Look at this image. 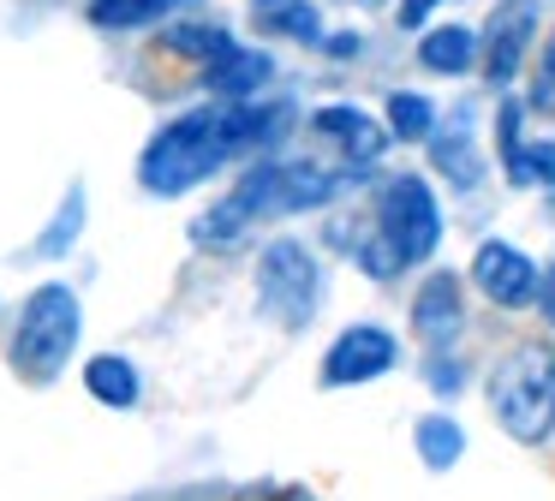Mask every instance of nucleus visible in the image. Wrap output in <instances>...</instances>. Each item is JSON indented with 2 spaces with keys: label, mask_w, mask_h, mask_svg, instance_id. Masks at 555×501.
<instances>
[{
  "label": "nucleus",
  "mask_w": 555,
  "mask_h": 501,
  "mask_svg": "<svg viewBox=\"0 0 555 501\" xmlns=\"http://www.w3.org/2000/svg\"><path fill=\"white\" fill-rule=\"evenodd\" d=\"M418 453H424V465H430V472H448V465L466 453V436H460L454 418L436 412V418H424V424H418Z\"/></svg>",
  "instance_id": "obj_19"
},
{
  "label": "nucleus",
  "mask_w": 555,
  "mask_h": 501,
  "mask_svg": "<svg viewBox=\"0 0 555 501\" xmlns=\"http://www.w3.org/2000/svg\"><path fill=\"white\" fill-rule=\"evenodd\" d=\"M538 30V0H502L490 18V36H483V72L490 84H507L526 60V42Z\"/></svg>",
  "instance_id": "obj_9"
},
{
  "label": "nucleus",
  "mask_w": 555,
  "mask_h": 501,
  "mask_svg": "<svg viewBox=\"0 0 555 501\" xmlns=\"http://www.w3.org/2000/svg\"><path fill=\"white\" fill-rule=\"evenodd\" d=\"M531 107H538V114H555V30H550V42H543V54H538V84H531Z\"/></svg>",
  "instance_id": "obj_23"
},
{
  "label": "nucleus",
  "mask_w": 555,
  "mask_h": 501,
  "mask_svg": "<svg viewBox=\"0 0 555 501\" xmlns=\"http://www.w3.org/2000/svg\"><path fill=\"white\" fill-rule=\"evenodd\" d=\"M364 7H376V0H364Z\"/></svg>",
  "instance_id": "obj_28"
},
{
  "label": "nucleus",
  "mask_w": 555,
  "mask_h": 501,
  "mask_svg": "<svg viewBox=\"0 0 555 501\" xmlns=\"http://www.w3.org/2000/svg\"><path fill=\"white\" fill-rule=\"evenodd\" d=\"M257 298L269 317H281L287 329H305L323 298V262L299 245V239H275L257 257Z\"/></svg>",
  "instance_id": "obj_6"
},
{
  "label": "nucleus",
  "mask_w": 555,
  "mask_h": 501,
  "mask_svg": "<svg viewBox=\"0 0 555 501\" xmlns=\"http://www.w3.org/2000/svg\"><path fill=\"white\" fill-rule=\"evenodd\" d=\"M287 131V107H257V102H221V107H192V114L168 119L138 155V179L156 197H180V191L204 185L228 162L263 150Z\"/></svg>",
  "instance_id": "obj_1"
},
{
  "label": "nucleus",
  "mask_w": 555,
  "mask_h": 501,
  "mask_svg": "<svg viewBox=\"0 0 555 501\" xmlns=\"http://www.w3.org/2000/svg\"><path fill=\"white\" fill-rule=\"evenodd\" d=\"M478 48L483 42L466 30V24H436V30L418 36V66L436 72V78H460V72H472Z\"/></svg>",
  "instance_id": "obj_14"
},
{
  "label": "nucleus",
  "mask_w": 555,
  "mask_h": 501,
  "mask_svg": "<svg viewBox=\"0 0 555 501\" xmlns=\"http://www.w3.org/2000/svg\"><path fill=\"white\" fill-rule=\"evenodd\" d=\"M442 239V215H436V197L418 174H395L376 191V221L371 233L352 245V262L376 281H395L406 262H424Z\"/></svg>",
  "instance_id": "obj_3"
},
{
  "label": "nucleus",
  "mask_w": 555,
  "mask_h": 501,
  "mask_svg": "<svg viewBox=\"0 0 555 501\" xmlns=\"http://www.w3.org/2000/svg\"><path fill=\"white\" fill-rule=\"evenodd\" d=\"M173 0H90V24L96 30H144V24L168 18Z\"/></svg>",
  "instance_id": "obj_18"
},
{
  "label": "nucleus",
  "mask_w": 555,
  "mask_h": 501,
  "mask_svg": "<svg viewBox=\"0 0 555 501\" xmlns=\"http://www.w3.org/2000/svg\"><path fill=\"white\" fill-rule=\"evenodd\" d=\"M495 138H502V162L514 185H555V143H526L519 138V102L495 114Z\"/></svg>",
  "instance_id": "obj_13"
},
{
  "label": "nucleus",
  "mask_w": 555,
  "mask_h": 501,
  "mask_svg": "<svg viewBox=\"0 0 555 501\" xmlns=\"http://www.w3.org/2000/svg\"><path fill=\"white\" fill-rule=\"evenodd\" d=\"M275 78V60L263 54V48H221L216 60H204V84L209 95H221V102H245V95H257L263 84Z\"/></svg>",
  "instance_id": "obj_12"
},
{
  "label": "nucleus",
  "mask_w": 555,
  "mask_h": 501,
  "mask_svg": "<svg viewBox=\"0 0 555 501\" xmlns=\"http://www.w3.org/2000/svg\"><path fill=\"white\" fill-rule=\"evenodd\" d=\"M472 281L483 286L490 305L514 310V305H531V298H538V262L519 245H507V239H490V245H478V257H472Z\"/></svg>",
  "instance_id": "obj_8"
},
{
  "label": "nucleus",
  "mask_w": 555,
  "mask_h": 501,
  "mask_svg": "<svg viewBox=\"0 0 555 501\" xmlns=\"http://www.w3.org/2000/svg\"><path fill=\"white\" fill-rule=\"evenodd\" d=\"M78 227H85V191H73V197H66V209H61V221L42 233V257H61V251L73 245Z\"/></svg>",
  "instance_id": "obj_21"
},
{
  "label": "nucleus",
  "mask_w": 555,
  "mask_h": 501,
  "mask_svg": "<svg viewBox=\"0 0 555 501\" xmlns=\"http://www.w3.org/2000/svg\"><path fill=\"white\" fill-rule=\"evenodd\" d=\"M436 7H442V0H400V24H406V30H418V24H430Z\"/></svg>",
  "instance_id": "obj_25"
},
{
  "label": "nucleus",
  "mask_w": 555,
  "mask_h": 501,
  "mask_svg": "<svg viewBox=\"0 0 555 501\" xmlns=\"http://www.w3.org/2000/svg\"><path fill=\"white\" fill-rule=\"evenodd\" d=\"M388 138L400 143H430L436 138V107L412 90H395L388 95Z\"/></svg>",
  "instance_id": "obj_17"
},
{
  "label": "nucleus",
  "mask_w": 555,
  "mask_h": 501,
  "mask_svg": "<svg viewBox=\"0 0 555 501\" xmlns=\"http://www.w3.org/2000/svg\"><path fill=\"white\" fill-rule=\"evenodd\" d=\"M347 179L359 174H335V167H317V162H257L245 167V179L192 227L197 245H233L245 239L257 221L269 215H299V209H317V203L340 197Z\"/></svg>",
  "instance_id": "obj_2"
},
{
  "label": "nucleus",
  "mask_w": 555,
  "mask_h": 501,
  "mask_svg": "<svg viewBox=\"0 0 555 501\" xmlns=\"http://www.w3.org/2000/svg\"><path fill=\"white\" fill-rule=\"evenodd\" d=\"M311 126L323 131V138H335L340 150H347V167L352 174H371L376 167V155H383V143H388V131L376 126L364 107H347V102H328V107H317L311 114Z\"/></svg>",
  "instance_id": "obj_11"
},
{
  "label": "nucleus",
  "mask_w": 555,
  "mask_h": 501,
  "mask_svg": "<svg viewBox=\"0 0 555 501\" xmlns=\"http://www.w3.org/2000/svg\"><path fill=\"white\" fill-rule=\"evenodd\" d=\"M168 48L173 54H192V60H216L221 48H233V36L221 30V24H173Z\"/></svg>",
  "instance_id": "obj_20"
},
{
  "label": "nucleus",
  "mask_w": 555,
  "mask_h": 501,
  "mask_svg": "<svg viewBox=\"0 0 555 501\" xmlns=\"http://www.w3.org/2000/svg\"><path fill=\"white\" fill-rule=\"evenodd\" d=\"M430 382H436V394H460V382H466V364H454L448 352H430Z\"/></svg>",
  "instance_id": "obj_24"
},
{
  "label": "nucleus",
  "mask_w": 555,
  "mask_h": 501,
  "mask_svg": "<svg viewBox=\"0 0 555 501\" xmlns=\"http://www.w3.org/2000/svg\"><path fill=\"white\" fill-rule=\"evenodd\" d=\"M436 155H442V174L448 179H460V185H472V179H478V155H472L466 131H460V143H436Z\"/></svg>",
  "instance_id": "obj_22"
},
{
  "label": "nucleus",
  "mask_w": 555,
  "mask_h": 501,
  "mask_svg": "<svg viewBox=\"0 0 555 501\" xmlns=\"http://www.w3.org/2000/svg\"><path fill=\"white\" fill-rule=\"evenodd\" d=\"M78 329H85V317H78L73 286H61V281L37 286L25 298V310H18V329H13V370L25 382L61 376L73 346H78Z\"/></svg>",
  "instance_id": "obj_5"
},
{
  "label": "nucleus",
  "mask_w": 555,
  "mask_h": 501,
  "mask_svg": "<svg viewBox=\"0 0 555 501\" xmlns=\"http://www.w3.org/2000/svg\"><path fill=\"white\" fill-rule=\"evenodd\" d=\"M85 388L96 394L102 406H114V412L138 406V370H132V358H120V352L90 358V364H85Z\"/></svg>",
  "instance_id": "obj_15"
},
{
  "label": "nucleus",
  "mask_w": 555,
  "mask_h": 501,
  "mask_svg": "<svg viewBox=\"0 0 555 501\" xmlns=\"http://www.w3.org/2000/svg\"><path fill=\"white\" fill-rule=\"evenodd\" d=\"M543 317L555 322V269H550V281H543Z\"/></svg>",
  "instance_id": "obj_27"
},
{
  "label": "nucleus",
  "mask_w": 555,
  "mask_h": 501,
  "mask_svg": "<svg viewBox=\"0 0 555 501\" xmlns=\"http://www.w3.org/2000/svg\"><path fill=\"white\" fill-rule=\"evenodd\" d=\"M460 322H466V298H460V281L454 274H430L412 298V329L430 352H448L460 341Z\"/></svg>",
  "instance_id": "obj_10"
},
{
  "label": "nucleus",
  "mask_w": 555,
  "mask_h": 501,
  "mask_svg": "<svg viewBox=\"0 0 555 501\" xmlns=\"http://www.w3.org/2000/svg\"><path fill=\"white\" fill-rule=\"evenodd\" d=\"M490 412L514 441L538 448L555 429V352L550 346H514L490 370Z\"/></svg>",
  "instance_id": "obj_4"
},
{
  "label": "nucleus",
  "mask_w": 555,
  "mask_h": 501,
  "mask_svg": "<svg viewBox=\"0 0 555 501\" xmlns=\"http://www.w3.org/2000/svg\"><path fill=\"white\" fill-rule=\"evenodd\" d=\"M251 12L263 30H281L293 42H323V18H317L311 0H251Z\"/></svg>",
  "instance_id": "obj_16"
},
{
  "label": "nucleus",
  "mask_w": 555,
  "mask_h": 501,
  "mask_svg": "<svg viewBox=\"0 0 555 501\" xmlns=\"http://www.w3.org/2000/svg\"><path fill=\"white\" fill-rule=\"evenodd\" d=\"M245 501H317L311 489H251Z\"/></svg>",
  "instance_id": "obj_26"
},
{
  "label": "nucleus",
  "mask_w": 555,
  "mask_h": 501,
  "mask_svg": "<svg viewBox=\"0 0 555 501\" xmlns=\"http://www.w3.org/2000/svg\"><path fill=\"white\" fill-rule=\"evenodd\" d=\"M400 358L395 334L376 329V322H352L347 334H335V346L323 352V382L328 388H347V382H371V376H388Z\"/></svg>",
  "instance_id": "obj_7"
}]
</instances>
